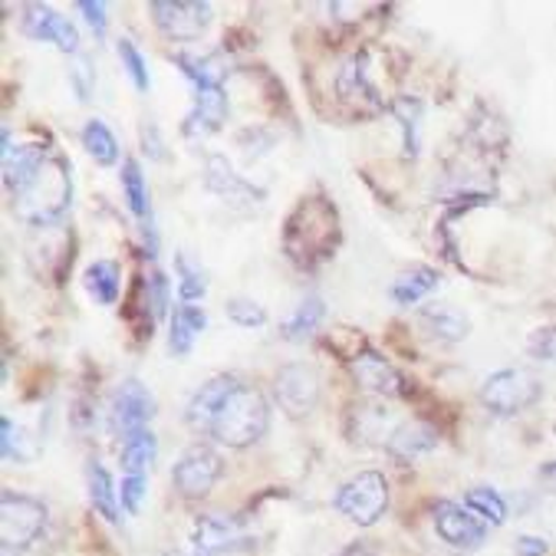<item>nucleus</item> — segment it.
<instances>
[{
    "label": "nucleus",
    "mask_w": 556,
    "mask_h": 556,
    "mask_svg": "<svg viewBox=\"0 0 556 556\" xmlns=\"http://www.w3.org/2000/svg\"><path fill=\"white\" fill-rule=\"evenodd\" d=\"M4 188L24 225L50 228L70 211L73 201L70 162L43 146L14 149L11 129H4Z\"/></svg>",
    "instance_id": "nucleus-1"
},
{
    "label": "nucleus",
    "mask_w": 556,
    "mask_h": 556,
    "mask_svg": "<svg viewBox=\"0 0 556 556\" xmlns=\"http://www.w3.org/2000/svg\"><path fill=\"white\" fill-rule=\"evenodd\" d=\"M340 211L326 194H306L287 214L283 251L300 270H316L340 248Z\"/></svg>",
    "instance_id": "nucleus-2"
},
{
    "label": "nucleus",
    "mask_w": 556,
    "mask_h": 556,
    "mask_svg": "<svg viewBox=\"0 0 556 556\" xmlns=\"http://www.w3.org/2000/svg\"><path fill=\"white\" fill-rule=\"evenodd\" d=\"M267 428H270V405L264 392L238 379L225 395V402H220V408L214 412L207 434L217 444H225V448L241 452L257 444L267 434Z\"/></svg>",
    "instance_id": "nucleus-3"
},
{
    "label": "nucleus",
    "mask_w": 556,
    "mask_h": 556,
    "mask_svg": "<svg viewBox=\"0 0 556 556\" xmlns=\"http://www.w3.org/2000/svg\"><path fill=\"white\" fill-rule=\"evenodd\" d=\"M47 527L43 501L17 491L0 494V556H24Z\"/></svg>",
    "instance_id": "nucleus-4"
},
{
    "label": "nucleus",
    "mask_w": 556,
    "mask_h": 556,
    "mask_svg": "<svg viewBox=\"0 0 556 556\" xmlns=\"http://www.w3.org/2000/svg\"><path fill=\"white\" fill-rule=\"evenodd\" d=\"M540 395H543V386L530 369H497L481 386V405L497 418L527 412L530 405L540 402Z\"/></svg>",
    "instance_id": "nucleus-5"
},
{
    "label": "nucleus",
    "mask_w": 556,
    "mask_h": 556,
    "mask_svg": "<svg viewBox=\"0 0 556 556\" xmlns=\"http://www.w3.org/2000/svg\"><path fill=\"white\" fill-rule=\"evenodd\" d=\"M332 507H337L350 523H359V527L379 523V517L389 507L386 475H379V471H359L356 478H350L337 491V497H332Z\"/></svg>",
    "instance_id": "nucleus-6"
},
{
    "label": "nucleus",
    "mask_w": 556,
    "mask_h": 556,
    "mask_svg": "<svg viewBox=\"0 0 556 556\" xmlns=\"http://www.w3.org/2000/svg\"><path fill=\"white\" fill-rule=\"evenodd\" d=\"M220 475H225V462H220V455L214 448H207V444H191V448H185L172 468V484L181 497L188 501H201L211 494V488L220 481Z\"/></svg>",
    "instance_id": "nucleus-7"
},
{
    "label": "nucleus",
    "mask_w": 556,
    "mask_h": 556,
    "mask_svg": "<svg viewBox=\"0 0 556 556\" xmlns=\"http://www.w3.org/2000/svg\"><path fill=\"white\" fill-rule=\"evenodd\" d=\"M369 53H353L343 70L337 73V96L340 102L350 109L353 116H379L386 113V99L379 96V86L372 83V73H369Z\"/></svg>",
    "instance_id": "nucleus-8"
},
{
    "label": "nucleus",
    "mask_w": 556,
    "mask_h": 556,
    "mask_svg": "<svg viewBox=\"0 0 556 556\" xmlns=\"http://www.w3.org/2000/svg\"><path fill=\"white\" fill-rule=\"evenodd\" d=\"M155 27L178 43H191L198 40L207 24H211V4L207 0H155L149 8Z\"/></svg>",
    "instance_id": "nucleus-9"
},
{
    "label": "nucleus",
    "mask_w": 556,
    "mask_h": 556,
    "mask_svg": "<svg viewBox=\"0 0 556 556\" xmlns=\"http://www.w3.org/2000/svg\"><path fill=\"white\" fill-rule=\"evenodd\" d=\"M152 418H155V395L139 379H126L113 392V402H109V428L126 441L146 431Z\"/></svg>",
    "instance_id": "nucleus-10"
},
{
    "label": "nucleus",
    "mask_w": 556,
    "mask_h": 556,
    "mask_svg": "<svg viewBox=\"0 0 556 556\" xmlns=\"http://www.w3.org/2000/svg\"><path fill=\"white\" fill-rule=\"evenodd\" d=\"M431 520H434L438 536L455 549H478L488 540V523L481 517H475L465 504L438 501L431 507Z\"/></svg>",
    "instance_id": "nucleus-11"
},
{
    "label": "nucleus",
    "mask_w": 556,
    "mask_h": 556,
    "mask_svg": "<svg viewBox=\"0 0 556 556\" xmlns=\"http://www.w3.org/2000/svg\"><path fill=\"white\" fill-rule=\"evenodd\" d=\"M274 399L290 418H303L319 402V372L306 363L283 366L274 379Z\"/></svg>",
    "instance_id": "nucleus-12"
},
{
    "label": "nucleus",
    "mask_w": 556,
    "mask_h": 556,
    "mask_svg": "<svg viewBox=\"0 0 556 556\" xmlns=\"http://www.w3.org/2000/svg\"><path fill=\"white\" fill-rule=\"evenodd\" d=\"M350 372H353L356 386H359L363 392L376 395V399H402V395L408 392L405 376H402L386 356H379L372 346L363 350V353L350 363Z\"/></svg>",
    "instance_id": "nucleus-13"
},
{
    "label": "nucleus",
    "mask_w": 556,
    "mask_h": 556,
    "mask_svg": "<svg viewBox=\"0 0 556 556\" xmlns=\"http://www.w3.org/2000/svg\"><path fill=\"white\" fill-rule=\"evenodd\" d=\"M191 543L198 556H220L248 543L244 523L238 517H220V514H201L191 527Z\"/></svg>",
    "instance_id": "nucleus-14"
},
{
    "label": "nucleus",
    "mask_w": 556,
    "mask_h": 556,
    "mask_svg": "<svg viewBox=\"0 0 556 556\" xmlns=\"http://www.w3.org/2000/svg\"><path fill=\"white\" fill-rule=\"evenodd\" d=\"M228 92L225 86H204V89H194V99H191V109L181 123V132L188 139H207L214 136L220 126L228 123Z\"/></svg>",
    "instance_id": "nucleus-15"
},
{
    "label": "nucleus",
    "mask_w": 556,
    "mask_h": 556,
    "mask_svg": "<svg viewBox=\"0 0 556 556\" xmlns=\"http://www.w3.org/2000/svg\"><path fill=\"white\" fill-rule=\"evenodd\" d=\"M21 27L30 40L37 43H56L63 53H73L79 56V34L76 27L70 24V17H60L53 8L47 4H27L24 8V17H21Z\"/></svg>",
    "instance_id": "nucleus-16"
},
{
    "label": "nucleus",
    "mask_w": 556,
    "mask_h": 556,
    "mask_svg": "<svg viewBox=\"0 0 556 556\" xmlns=\"http://www.w3.org/2000/svg\"><path fill=\"white\" fill-rule=\"evenodd\" d=\"M204 185H207L211 194H217L220 201H228V204H261L264 201V191L254 188L248 178H241L225 155H207Z\"/></svg>",
    "instance_id": "nucleus-17"
},
{
    "label": "nucleus",
    "mask_w": 556,
    "mask_h": 556,
    "mask_svg": "<svg viewBox=\"0 0 556 556\" xmlns=\"http://www.w3.org/2000/svg\"><path fill=\"white\" fill-rule=\"evenodd\" d=\"M123 194L129 201V211L142 220V231H146V244H149V257L159 254V235H155V225H152V204H149V188H146V175H142V165L136 159H126L123 162Z\"/></svg>",
    "instance_id": "nucleus-18"
},
{
    "label": "nucleus",
    "mask_w": 556,
    "mask_h": 556,
    "mask_svg": "<svg viewBox=\"0 0 556 556\" xmlns=\"http://www.w3.org/2000/svg\"><path fill=\"white\" fill-rule=\"evenodd\" d=\"M386 448L399 462H415V458L428 455L431 448H438V431L428 421L408 418L392 428V438L386 441Z\"/></svg>",
    "instance_id": "nucleus-19"
},
{
    "label": "nucleus",
    "mask_w": 556,
    "mask_h": 556,
    "mask_svg": "<svg viewBox=\"0 0 556 556\" xmlns=\"http://www.w3.org/2000/svg\"><path fill=\"white\" fill-rule=\"evenodd\" d=\"M235 382H238L235 376H214V379H207V382L191 395V402H188V408H185V421H188L191 431L207 434L214 412L220 408V402H225V395L231 392Z\"/></svg>",
    "instance_id": "nucleus-20"
},
{
    "label": "nucleus",
    "mask_w": 556,
    "mask_h": 556,
    "mask_svg": "<svg viewBox=\"0 0 556 556\" xmlns=\"http://www.w3.org/2000/svg\"><path fill=\"white\" fill-rule=\"evenodd\" d=\"M421 326L431 340L438 343H462L468 340V332H471V323L462 309L455 306H444V303H431L421 309Z\"/></svg>",
    "instance_id": "nucleus-21"
},
{
    "label": "nucleus",
    "mask_w": 556,
    "mask_h": 556,
    "mask_svg": "<svg viewBox=\"0 0 556 556\" xmlns=\"http://www.w3.org/2000/svg\"><path fill=\"white\" fill-rule=\"evenodd\" d=\"M207 326V313L194 303H181L172 313V326H168V346L175 356H188L194 350V340Z\"/></svg>",
    "instance_id": "nucleus-22"
},
{
    "label": "nucleus",
    "mask_w": 556,
    "mask_h": 556,
    "mask_svg": "<svg viewBox=\"0 0 556 556\" xmlns=\"http://www.w3.org/2000/svg\"><path fill=\"white\" fill-rule=\"evenodd\" d=\"M438 283H441L438 270L418 264V267H412V270H402V274L392 280L389 296H392L399 306H415V303H421L425 296H431V293L438 290Z\"/></svg>",
    "instance_id": "nucleus-23"
},
{
    "label": "nucleus",
    "mask_w": 556,
    "mask_h": 556,
    "mask_svg": "<svg viewBox=\"0 0 556 556\" xmlns=\"http://www.w3.org/2000/svg\"><path fill=\"white\" fill-rule=\"evenodd\" d=\"M86 488H89V504L96 507V514L105 517L109 523H119V491L113 484V475H109L99 462H89Z\"/></svg>",
    "instance_id": "nucleus-24"
},
{
    "label": "nucleus",
    "mask_w": 556,
    "mask_h": 556,
    "mask_svg": "<svg viewBox=\"0 0 556 556\" xmlns=\"http://www.w3.org/2000/svg\"><path fill=\"white\" fill-rule=\"evenodd\" d=\"M323 319H326V303L319 296H306V300H300L293 316L283 319L280 337L287 343H306L309 337H316V329L323 326Z\"/></svg>",
    "instance_id": "nucleus-25"
},
{
    "label": "nucleus",
    "mask_w": 556,
    "mask_h": 556,
    "mask_svg": "<svg viewBox=\"0 0 556 556\" xmlns=\"http://www.w3.org/2000/svg\"><path fill=\"white\" fill-rule=\"evenodd\" d=\"M119 280H123V274H119V264L116 261H96V264L86 267V277H83L89 296L99 306H113L119 300V287H123Z\"/></svg>",
    "instance_id": "nucleus-26"
},
{
    "label": "nucleus",
    "mask_w": 556,
    "mask_h": 556,
    "mask_svg": "<svg viewBox=\"0 0 556 556\" xmlns=\"http://www.w3.org/2000/svg\"><path fill=\"white\" fill-rule=\"evenodd\" d=\"M155 455H159V438L149 428L132 434V438H126L123 448H119L123 471L126 475H142V478H149V471L155 465Z\"/></svg>",
    "instance_id": "nucleus-27"
},
{
    "label": "nucleus",
    "mask_w": 556,
    "mask_h": 556,
    "mask_svg": "<svg viewBox=\"0 0 556 556\" xmlns=\"http://www.w3.org/2000/svg\"><path fill=\"white\" fill-rule=\"evenodd\" d=\"M389 113L399 119L402 126V149H405V159H418V132H421V102L412 99V96H399L389 102Z\"/></svg>",
    "instance_id": "nucleus-28"
},
{
    "label": "nucleus",
    "mask_w": 556,
    "mask_h": 556,
    "mask_svg": "<svg viewBox=\"0 0 556 556\" xmlns=\"http://www.w3.org/2000/svg\"><path fill=\"white\" fill-rule=\"evenodd\" d=\"M0 455H4V462H11V465H30L37 458V448H34L27 428L14 425L11 415L0 418Z\"/></svg>",
    "instance_id": "nucleus-29"
},
{
    "label": "nucleus",
    "mask_w": 556,
    "mask_h": 556,
    "mask_svg": "<svg viewBox=\"0 0 556 556\" xmlns=\"http://www.w3.org/2000/svg\"><path fill=\"white\" fill-rule=\"evenodd\" d=\"M83 149L96 159V165H116L119 162V139L102 119H89L83 126Z\"/></svg>",
    "instance_id": "nucleus-30"
},
{
    "label": "nucleus",
    "mask_w": 556,
    "mask_h": 556,
    "mask_svg": "<svg viewBox=\"0 0 556 556\" xmlns=\"http://www.w3.org/2000/svg\"><path fill=\"white\" fill-rule=\"evenodd\" d=\"M465 507L481 517L488 527H504L507 523V501L494 488H471L465 494Z\"/></svg>",
    "instance_id": "nucleus-31"
},
{
    "label": "nucleus",
    "mask_w": 556,
    "mask_h": 556,
    "mask_svg": "<svg viewBox=\"0 0 556 556\" xmlns=\"http://www.w3.org/2000/svg\"><path fill=\"white\" fill-rule=\"evenodd\" d=\"M175 270H178V296H181V303L204 300V293H207V277H204V270L194 267L185 254L175 257Z\"/></svg>",
    "instance_id": "nucleus-32"
},
{
    "label": "nucleus",
    "mask_w": 556,
    "mask_h": 556,
    "mask_svg": "<svg viewBox=\"0 0 556 556\" xmlns=\"http://www.w3.org/2000/svg\"><path fill=\"white\" fill-rule=\"evenodd\" d=\"M119 60H123V70L129 73L132 86H136L139 92H149V86H152V79H149V63H146V56L139 53V47H136L132 40H119Z\"/></svg>",
    "instance_id": "nucleus-33"
},
{
    "label": "nucleus",
    "mask_w": 556,
    "mask_h": 556,
    "mask_svg": "<svg viewBox=\"0 0 556 556\" xmlns=\"http://www.w3.org/2000/svg\"><path fill=\"white\" fill-rule=\"evenodd\" d=\"M225 313H228L231 323H238V326H244V329H254V326H264V323H267V309H264L261 303L248 300V296L228 300V303H225Z\"/></svg>",
    "instance_id": "nucleus-34"
},
{
    "label": "nucleus",
    "mask_w": 556,
    "mask_h": 556,
    "mask_svg": "<svg viewBox=\"0 0 556 556\" xmlns=\"http://www.w3.org/2000/svg\"><path fill=\"white\" fill-rule=\"evenodd\" d=\"M527 353L543 359V363H556V326H540L530 332Z\"/></svg>",
    "instance_id": "nucleus-35"
},
{
    "label": "nucleus",
    "mask_w": 556,
    "mask_h": 556,
    "mask_svg": "<svg viewBox=\"0 0 556 556\" xmlns=\"http://www.w3.org/2000/svg\"><path fill=\"white\" fill-rule=\"evenodd\" d=\"M146 488H149V478H142V475H126V478H123L119 501H123V510H126V514H139V510H142Z\"/></svg>",
    "instance_id": "nucleus-36"
},
{
    "label": "nucleus",
    "mask_w": 556,
    "mask_h": 556,
    "mask_svg": "<svg viewBox=\"0 0 556 556\" xmlns=\"http://www.w3.org/2000/svg\"><path fill=\"white\" fill-rule=\"evenodd\" d=\"M70 83H73V89H76V99H79V102H89L92 86H96V73H92V63H89L83 53L76 56V63H73V70H70Z\"/></svg>",
    "instance_id": "nucleus-37"
},
{
    "label": "nucleus",
    "mask_w": 556,
    "mask_h": 556,
    "mask_svg": "<svg viewBox=\"0 0 556 556\" xmlns=\"http://www.w3.org/2000/svg\"><path fill=\"white\" fill-rule=\"evenodd\" d=\"M146 293H149V306L155 316H165L168 313V300H172V290H168V280L162 270H152V277L146 280Z\"/></svg>",
    "instance_id": "nucleus-38"
},
{
    "label": "nucleus",
    "mask_w": 556,
    "mask_h": 556,
    "mask_svg": "<svg viewBox=\"0 0 556 556\" xmlns=\"http://www.w3.org/2000/svg\"><path fill=\"white\" fill-rule=\"evenodd\" d=\"M79 14L86 17V24L92 27V34L102 40L105 37V27H109V17H105V4H102V0H79Z\"/></svg>",
    "instance_id": "nucleus-39"
},
{
    "label": "nucleus",
    "mask_w": 556,
    "mask_h": 556,
    "mask_svg": "<svg viewBox=\"0 0 556 556\" xmlns=\"http://www.w3.org/2000/svg\"><path fill=\"white\" fill-rule=\"evenodd\" d=\"M514 549H517V556H546L549 543H546L543 536H530V533H523V536H517Z\"/></svg>",
    "instance_id": "nucleus-40"
},
{
    "label": "nucleus",
    "mask_w": 556,
    "mask_h": 556,
    "mask_svg": "<svg viewBox=\"0 0 556 556\" xmlns=\"http://www.w3.org/2000/svg\"><path fill=\"white\" fill-rule=\"evenodd\" d=\"M142 146H146V155H152V159H165V146H162V139H159V129L155 126H142Z\"/></svg>",
    "instance_id": "nucleus-41"
},
{
    "label": "nucleus",
    "mask_w": 556,
    "mask_h": 556,
    "mask_svg": "<svg viewBox=\"0 0 556 556\" xmlns=\"http://www.w3.org/2000/svg\"><path fill=\"white\" fill-rule=\"evenodd\" d=\"M340 556H379V549H376L369 540H356V543H350Z\"/></svg>",
    "instance_id": "nucleus-42"
},
{
    "label": "nucleus",
    "mask_w": 556,
    "mask_h": 556,
    "mask_svg": "<svg viewBox=\"0 0 556 556\" xmlns=\"http://www.w3.org/2000/svg\"><path fill=\"white\" fill-rule=\"evenodd\" d=\"M536 478L543 481V484H549V488H556V462H546L540 471H536Z\"/></svg>",
    "instance_id": "nucleus-43"
},
{
    "label": "nucleus",
    "mask_w": 556,
    "mask_h": 556,
    "mask_svg": "<svg viewBox=\"0 0 556 556\" xmlns=\"http://www.w3.org/2000/svg\"><path fill=\"white\" fill-rule=\"evenodd\" d=\"M165 556H198V553H181V549H172V553H165Z\"/></svg>",
    "instance_id": "nucleus-44"
}]
</instances>
